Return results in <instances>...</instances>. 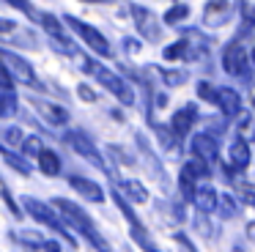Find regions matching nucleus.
<instances>
[{"mask_svg":"<svg viewBox=\"0 0 255 252\" xmlns=\"http://www.w3.org/2000/svg\"><path fill=\"white\" fill-rule=\"evenodd\" d=\"M52 206L61 211V217L66 219V225L72 230H77L80 236H83L88 244H94L96 250H107V241L99 236V230H96V225H94V219L88 217V214L83 211V208L77 206V203H72V200H66V197H55L52 200Z\"/></svg>","mask_w":255,"mask_h":252,"instance_id":"obj_1","label":"nucleus"},{"mask_svg":"<svg viewBox=\"0 0 255 252\" xmlns=\"http://www.w3.org/2000/svg\"><path fill=\"white\" fill-rule=\"evenodd\" d=\"M22 208H25V211H28L39 225H44V228H50V230H55V233H61L63 239H66L69 247H77L74 236L69 233L66 219L61 217V211H58L52 203H44V200H39V197H22Z\"/></svg>","mask_w":255,"mask_h":252,"instance_id":"obj_2","label":"nucleus"},{"mask_svg":"<svg viewBox=\"0 0 255 252\" xmlns=\"http://www.w3.org/2000/svg\"><path fill=\"white\" fill-rule=\"evenodd\" d=\"M83 69L88 71V74H94L96 82H99V85H105L121 104H127V107H132V104H134V91H132V85H129L124 77H118L116 71L105 69L99 60H91V58L83 60Z\"/></svg>","mask_w":255,"mask_h":252,"instance_id":"obj_3","label":"nucleus"},{"mask_svg":"<svg viewBox=\"0 0 255 252\" xmlns=\"http://www.w3.org/2000/svg\"><path fill=\"white\" fill-rule=\"evenodd\" d=\"M250 60H253V52H247L242 38H233L225 47V52H222V69H225L228 74H233V77L247 82L250 80Z\"/></svg>","mask_w":255,"mask_h":252,"instance_id":"obj_4","label":"nucleus"},{"mask_svg":"<svg viewBox=\"0 0 255 252\" xmlns=\"http://www.w3.org/2000/svg\"><path fill=\"white\" fill-rule=\"evenodd\" d=\"M63 22H66V25L72 27V30L77 33V36L83 38L85 44H88V49H91L94 55H99V58H110V52H113L110 41H107V38L102 36V33L96 30L94 25H88V22L77 19V16H72V14H66V16H63Z\"/></svg>","mask_w":255,"mask_h":252,"instance_id":"obj_5","label":"nucleus"},{"mask_svg":"<svg viewBox=\"0 0 255 252\" xmlns=\"http://www.w3.org/2000/svg\"><path fill=\"white\" fill-rule=\"evenodd\" d=\"M63 140H66L69 145H72V151H77L80 156L85 159V162H91L94 167H99V170H107L105 156L99 153V148L94 145V140H91L85 131H77V129H74V131H66V134H63Z\"/></svg>","mask_w":255,"mask_h":252,"instance_id":"obj_6","label":"nucleus"},{"mask_svg":"<svg viewBox=\"0 0 255 252\" xmlns=\"http://www.w3.org/2000/svg\"><path fill=\"white\" fill-rule=\"evenodd\" d=\"M132 11V19L137 25V33L145 38V41H159L162 38V25L159 19L154 16V11H148L145 5H129Z\"/></svg>","mask_w":255,"mask_h":252,"instance_id":"obj_7","label":"nucleus"},{"mask_svg":"<svg viewBox=\"0 0 255 252\" xmlns=\"http://www.w3.org/2000/svg\"><path fill=\"white\" fill-rule=\"evenodd\" d=\"M203 178H209V164L203 162V159H189V162L181 164V175H178V184H181V192L187 197H192L195 186L200 184Z\"/></svg>","mask_w":255,"mask_h":252,"instance_id":"obj_8","label":"nucleus"},{"mask_svg":"<svg viewBox=\"0 0 255 252\" xmlns=\"http://www.w3.org/2000/svg\"><path fill=\"white\" fill-rule=\"evenodd\" d=\"M0 58L6 60V66L11 69V74H14V80H17V82H22V85H28V88H36V85H39L33 66H30L28 60L22 58V55L11 52V49H0Z\"/></svg>","mask_w":255,"mask_h":252,"instance_id":"obj_9","label":"nucleus"},{"mask_svg":"<svg viewBox=\"0 0 255 252\" xmlns=\"http://www.w3.org/2000/svg\"><path fill=\"white\" fill-rule=\"evenodd\" d=\"M113 200L118 203V208H121V214L129 219V225H132V239L137 241L143 250H154V241L145 236V228H143V222H140L137 217H134V211H132V206H129L127 200H124V195H121V189H113Z\"/></svg>","mask_w":255,"mask_h":252,"instance_id":"obj_10","label":"nucleus"},{"mask_svg":"<svg viewBox=\"0 0 255 252\" xmlns=\"http://www.w3.org/2000/svg\"><path fill=\"white\" fill-rule=\"evenodd\" d=\"M189 151H192V156L203 159L206 164H214L217 159H220V142H217V137L209 134V131H198V134L192 137V142H189Z\"/></svg>","mask_w":255,"mask_h":252,"instance_id":"obj_11","label":"nucleus"},{"mask_svg":"<svg viewBox=\"0 0 255 252\" xmlns=\"http://www.w3.org/2000/svg\"><path fill=\"white\" fill-rule=\"evenodd\" d=\"M233 5H236V0H209L203 5V25L206 27H222L231 19Z\"/></svg>","mask_w":255,"mask_h":252,"instance_id":"obj_12","label":"nucleus"},{"mask_svg":"<svg viewBox=\"0 0 255 252\" xmlns=\"http://www.w3.org/2000/svg\"><path fill=\"white\" fill-rule=\"evenodd\" d=\"M41 27H44V33L55 41V47H61L63 52H69V55H74L77 49H74V44L69 41V36H66V30H63V25H61V19L58 16H52V14H41Z\"/></svg>","mask_w":255,"mask_h":252,"instance_id":"obj_13","label":"nucleus"},{"mask_svg":"<svg viewBox=\"0 0 255 252\" xmlns=\"http://www.w3.org/2000/svg\"><path fill=\"white\" fill-rule=\"evenodd\" d=\"M33 110H36V113H39V115H41V118H44L50 126H66L69 121H72L69 110H63L61 104L47 102V99H33Z\"/></svg>","mask_w":255,"mask_h":252,"instance_id":"obj_14","label":"nucleus"},{"mask_svg":"<svg viewBox=\"0 0 255 252\" xmlns=\"http://www.w3.org/2000/svg\"><path fill=\"white\" fill-rule=\"evenodd\" d=\"M198 121V107L195 104H184L181 110H176L173 113V118H170V131H173V137H187V131L192 129V124Z\"/></svg>","mask_w":255,"mask_h":252,"instance_id":"obj_15","label":"nucleus"},{"mask_svg":"<svg viewBox=\"0 0 255 252\" xmlns=\"http://www.w3.org/2000/svg\"><path fill=\"white\" fill-rule=\"evenodd\" d=\"M214 104L222 110L225 118H233V115L242 113V96H239V91H233V88H217Z\"/></svg>","mask_w":255,"mask_h":252,"instance_id":"obj_16","label":"nucleus"},{"mask_svg":"<svg viewBox=\"0 0 255 252\" xmlns=\"http://www.w3.org/2000/svg\"><path fill=\"white\" fill-rule=\"evenodd\" d=\"M189 200L195 203V208H198V211L211 214V211H217L220 195L214 192V186H209V184H203V181H200V184L195 186V192H192V197H189Z\"/></svg>","mask_w":255,"mask_h":252,"instance_id":"obj_17","label":"nucleus"},{"mask_svg":"<svg viewBox=\"0 0 255 252\" xmlns=\"http://www.w3.org/2000/svg\"><path fill=\"white\" fill-rule=\"evenodd\" d=\"M69 186H72L77 195H83L85 200H91V203H102V200H105V189H102L96 181H91V178L72 175V178H69Z\"/></svg>","mask_w":255,"mask_h":252,"instance_id":"obj_18","label":"nucleus"},{"mask_svg":"<svg viewBox=\"0 0 255 252\" xmlns=\"http://www.w3.org/2000/svg\"><path fill=\"white\" fill-rule=\"evenodd\" d=\"M8 241L25 247V250H52V252L61 250L58 241H47V239H41V236H36V233H8Z\"/></svg>","mask_w":255,"mask_h":252,"instance_id":"obj_19","label":"nucleus"},{"mask_svg":"<svg viewBox=\"0 0 255 252\" xmlns=\"http://www.w3.org/2000/svg\"><path fill=\"white\" fill-rule=\"evenodd\" d=\"M228 159H231V167H233V170H244V167L250 164L253 153H250V145L242 140V137L231 142V148H228Z\"/></svg>","mask_w":255,"mask_h":252,"instance_id":"obj_20","label":"nucleus"},{"mask_svg":"<svg viewBox=\"0 0 255 252\" xmlns=\"http://www.w3.org/2000/svg\"><path fill=\"white\" fill-rule=\"evenodd\" d=\"M36 162H39V170L44 175H61L63 162H61V156H58L55 151H50V148H44V151L36 156Z\"/></svg>","mask_w":255,"mask_h":252,"instance_id":"obj_21","label":"nucleus"},{"mask_svg":"<svg viewBox=\"0 0 255 252\" xmlns=\"http://www.w3.org/2000/svg\"><path fill=\"white\" fill-rule=\"evenodd\" d=\"M17 107H19V102L11 91H0V118H11L17 113Z\"/></svg>","mask_w":255,"mask_h":252,"instance_id":"obj_22","label":"nucleus"},{"mask_svg":"<svg viewBox=\"0 0 255 252\" xmlns=\"http://www.w3.org/2000/svg\"><path fill=\"white\" fill-rule=\"evenodd\" d=\"M0 156L6 159V162L11 164V167L17 170V173H22V175H30V164L25 162L22 156H17V153H11L8 148H3V145H0Z\"/></svg>","mask_w":255,"mask_h":252,"instance_id":"obj_23","label":"nucleus"},{"mask_svg":"<svg viewBox=\"0 0 255 252\" xmlns=\"http://www.w3.org/2000/svg\"><path fill=\"white\" fill-rule=\"evenodd\" d=\"M217 208H220L222 219H236L239 217V206H236V200H233V195H220Z\"/></svg>","mask_w":255,"mask_h":252,"instance_id":"obj_24","label":"nucleus"},{"mask_svg":"<svg viewBox=\"0 0 255 252\" xmlns=\"http://www.w3.org/2000/svg\"><path fill=\"white\" fill-rule=\"evenodd\" d=\"M121 192H127V195L132 197V200H137V203L148 200V192H145L137 181H121Z\"/></svg>","mask_w":255,"mask_h":252,"instance_id":"obj_25","label":"nucleus"},{"mask_svg":"<svg viewBox=\"0 0 255 252\" xmlns=\"http://www.w3.org/2000/svg\"><path fill=\"white\" fill-rule=\"evenodd\" d=\"M187 16H189V5H173V8L162 16V22H165V25H176V22L187 19Z\"/></svg>","mask_w":255,"mask_h":252,"instance_id":"obj_26","label":"nucleus"},{"mask_svg":"<svg viewBox=\"0 0 255 252\" xmlns=\"http://www.w3.org/2000/svg\"><path fill=\"white\" fill-rule=\"evenodd\" d=\"M14 85H17V80H14L11 69L6 66V60L0 58V91H14Z\"/></svg>","mask_w":255,"mask_h":252,"instance_id":"obj_27","label":"nucleus"},{"mask_svg":"<svg viewBox=\"0 0 255 252\" xmlns=\"http://www.w3.org/2000/svg\"><path fill=\"white\" fill-rule=\"evenodd\" d=\"M22 151L25 153H30V156H39L41 151H44V142H41V137H25L22 140Z\"/></svg>","mask_w":255,"mask_h":252,"instance_id":"obj_28","label":"nucleus"},{"mask_svg":"<svg viewBox=\"0 0 255 252\" xmlns=\"http://www.w3.org/2000/svg\"><path fill=\"white\" fill-rule=\"evenodd\" d=\"M6 3H8V5H14V8H19V11H25V14L30 16V19H41V14L33 8V5H30V0H6Z\"/></svg>","mask_w":255,"mask_h":252,"instance_id":"obj_29","label":"nucleus"},{"mask_svg":"<svg viewBox=\"0 0 255 252\" xmlns=\"http://www.w3.org/2000/svg\"><path fill=\"white\" fill-rule=\"evenodd\" d=\"M239 5H242V16H244V22L255 27V0H239Z\"/></svg>","mask_w":255,"mask_h":252,"instance_id":"obj_30","label":"nucleus"},{"mask_svg":"<svg viewBox=\"0 0 255 252\" xmlns=\"http://www.w3.org/2000/svg\"><path fill=\"white\" fill-rule=\"evenodd\" d=\"M239 197H242L250 208H255V184H239Z\"/></svg>","mask_w":255,"mask_h":252,"instance_id":"obj_31","label":"nucleus"},{"mask_svg":"<svg viewBox=\"0 0 255 252\" xmlns=\"http://www.w3.org/2000/svg\"><path fill=\"white\" fill-rule=\"evenodd\" d=\"M14 33H19V30H17V22L0 19V38H8V36H14Z\"/></svg>","mask_w":255,"mask_h":252,"instance_id":"obj_32","label":"nucleus"},{"mask_svg":"<svg viewBox=\"0 0 255 252\" xmlns=\"http://www.w3.org/2000/svg\"><path fill=\"white\" fill-rule=\"evenodd\" d=\"M3 137H6V142H11V145H22V140H25V137H22V131H19L17 126L6 129V134H3Z\"/></svg>","mask_w":255,"mask_h":252,"instance_id":"obj_33","label":"nucleus"},{"mask_svg":"<svg viewBox=\"0 0 255 252\" xmlns=\"http://www.w3.org/2000/svg\"><path fill=\"white\" fill-rule=\"evenodd\" d=\"M184 80H187L184 71H165V82H167V85H181Z\"/></svg>","mask_w":255,"mask_h":252,"instance_id":"obj_34","label":"nucleus"},{"mask_svg":"<svg viewBox=\"0 0 255 252\" xmlns=\"http://www.w3.org/2000/svg\"><path fill=\"white\" fill-rule=\"evenodd\" d=\"M77 93L83 96V102H96V93L91 91L88 85H80V88H77Z\"/></svg>","mask_w":255,"mask_h":252,"instance_id":"obj_35","label":"nucleus"},{"mask_svg":"<svg viewBox=\"0 0 255 252\" xmlns=\"http://www.w3.org/2000/svg\"><path fill=\"white\" fill-rule=\"evenodd\" d=\"M85 3H110V0H85Z\"/></svg>","mask_w":255,"mask_h":252,"instance_id":"obj_36","label":"nucleus"},{"mask_svg":"<svg viewBox=\"0 0 255 252\" xmlns=\"http://www.w3.org/2000/svg\"><path fill=\"white\" fill-rule=\"evenodd\" d=\"M253 63H255V47H253Z\"/></svg>","mask_w":255,"mask_h":252,"instance_id":"obj_37","label":"nucleus"}]
</instances>
